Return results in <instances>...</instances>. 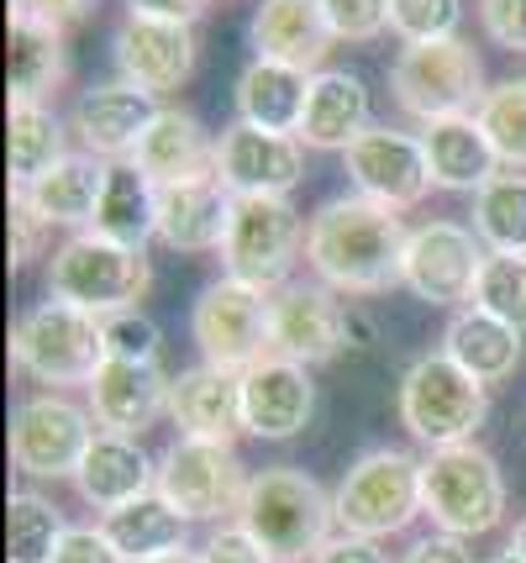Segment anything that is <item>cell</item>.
Returning a JSON list of instances; mask_svg holds the SVG:
<instances>
[{"instance_id": "obj_1", "label": "cell", "mask_w": 526, "mask_h": 563, "mask_svg": "<svg viewBox=\"0 0 526 563\" xmlns=\"http://www.w3.org/2000/svg\"><path fill=\"white\" fill-rule=\"evenodd\" d=\"M401 211L369 196H337L305 227V264L337 295H379L405 274Z\"/></svg>"}, {"instance_id": "obj_2", "label": "cell", "mask_w": 526, "mask_h": 563, "mask_svg": "<svg viewBox=\"0 0 526 563\" xmlns=\"http://www.w3.org/2000/svg\"><path fill=\"white\" fill-rule=\"evenodd\" d=\"M237 527L269 553V563H305L332 542L337 506L305 468L275 464L253 474L248 500L237 511Z\"/></svg>"}, {"instance_id": "obj_3", "label": "cell", "mask_w": 526, "mask_h": 563, "mask_svg": "<svg viewBox=\"0 0 526 563\" xmlns=\"http://www.w3.org/2000/svg\"><path fill=\"white\" fill-rule=\"evenodd\" d=\"M153 290L148 247H122L101 232H75L64 247H53L48 258V295L69 300L90 317H116L137 311V300Z\"/></svg>"}, {"instance_id": "obj_4", "label": "cell", "mask_w": 526, "mask_h": 563, "mask_svg": "<svg viewBox=\"0 0 526 563\" xmlns=\"http://www.w3.org/2000/svg\"><path fill=\"white\" fill-rule=\"evenodd\" d=\"M422 511L437 532L479 538L495 532L505 516V474L479 442L432 448L422 459Z\"/></svg>"}, {"instance_id": "obj_5", "label": "cell", "mask_w": 526, "mask_h": 563, "mask_svg": "<svg viewBox=\"0 0 526 563\" xmlns=\"http://www.w3.org/2000/svg\"><path fill=\"white\" fill-rule=\"evenodd\" d=\"M390 90L395 106L416 122H448V117H479L484 106V64L463 37H437V43H405L401 58L390 64Z\"/></svg>"}, {"instance_id": "obj_6", "label": "cell", "mask_w": 526, "mask_h": 563, "mask_svg": "<svg viewBox=\"0 0 526 563\" xmlns=\"http://www.w3.org/2000/svg\"><path fill=\"white\" fill-rule=\"evenodd\" d=\"M332 506H337V527L352 538H395L422 511V459L405 448L358 453L332 495Z\"/></svg>"}, {"instance_id": "obj_7", "label": "cell", "mask_w": 526, "mask_h": 563, "mask_svg": "<svg viewBox=\"0 0 526 563\" xmlns=\"http://www.w3.org/2000/svg\"><path fill=\"white\" fill-rule=\"evenodd\" d=\"M11 364L37 385H90L96 368L105 364L101 317L48 295L11 327Z\"/></svg>"}, {"instance_id": "obj_8", "label": "cell", "mask_w": 526, "mask_h": 563, "mask_svg": "<svg viewBox=\"0 0 526 563\" xmlns=\"http://www.w3.org/2000/svg\"><path fill=\"white\" fill-rule=\"evenodd\" d=\"M490 417V385H479L463 364L448 353H426L405 368L401 379V421L405 432L426 448L474 442V432Z\"/></svg>"}, {"instance_id": "obj_9", "label": "cell", "mask_w": 526, "mask_h": 563, "mask_svg": "<svg viewBox=\"0 0 526 563\" xmlns=\"http://www.w3.org/2000/svg\"><path fill=\"white\" fill-rule=\"evenodd\" d=\"M305 253V227L290 196H232L222 238L226 279H243L258 290H284L290 269Z\"/></svg>"}, {"instance_id": "obj_10", "label": "cell", "mask_w": 526, "mask_h": 563, "mask_svg": "<svg viewBox=\"0 0 526 563\" xmlns=\"http://www.w3.org/2000/svg\"><path fill=\"white\" fill-rule=\"evenodd\" d=\"M190 332L211 368L248 374L253 364L275 358V290H258L243 279H216L195 300Z\"/></svg>"}, {"instance_id": "obj_11", "label": "cell", "mask_w": 526, "mask_h": 563, "mask_svg": "<svg viewBox=\"0 0 526 563\" xmlns=\"http://www.w3.org/2000/svg\"><path fill=\"white\" fill-rule=\"evenodd\" d=\"M253 474L243 468L237 448L205 438H179L164 464H158V495L175 506L184 521H222L237 516L248 500Z\"/></svg>"}, {"instance_id": "obj_12", "label": "cell", "mask_w": 526, "mask_h": 563, "mask_svg": "<svg viewBox=\"0 0 526 563\" xmlns=\"http://www.w3.org/2000/svg\"><path fill=\"white\" fill-rule=\"evenodd\" d=\"M90 442H96L90 411L64 400L58 390L32 395L11 411V464L32 479H75Z\"/></svg>"}, {"instance_id": "obj_13", "label": "cell", "mask_w": 526, "mask_h": 563, "mask_svg": "<svg viewBox=\"0 0 526 563\" xmlns=\"http://www.w3.org/2000/svg\"><path fill=\"white\" fill-rule=\"evenodd\" d=\"M358 332H363L358 317L326 290L322 279H316V285L290 279L284 290H275V353L279 358L305 364V368L332 364V358H343L348 347H358L352 343Z\"/></svg>"}, {"instance_id": "obj_14", "label": "cell", "mask_w": 526, "mask_h": 563, "mask_svg": "<svg viewBox=\"0 0 526 563\" xmlns=\"http://www.w3.org/2000/svg\"><path fill=\"white\" fill-rule=\"evenodd\" d=\"M484 243L474 238V227L458 221H426L405 238V274L401 285L426 306H463L474 300L479 269H484Z\"/></svg>"}, {"instance_id": "obj_15", "label": "cell", "mask_w": 526, "mask_h": 563, "mask_svg": "<svg viewBox=\"0 0 526 563\" xmlns=\"http://www.w3.org/2000/svg\"><path fill=\"white\" fill-rule=\"evenodd\" d=\"M343 169H348L352 190L358 196L379 200L390 211H405L432 190V169H426L422 137L395 132V126H369L358 143L343 153Z\"/></svg>"}, {"instance_id": "obj_16", "label": "cell", "mask_w": 526, "mask_h": 563, "mask_svg": "<svg viewBox=\"0 0 526 563\" xmlns=\"http://www.w3.org/2000/svg\"><path fill=\"white\" fill-rule=\"evenodd\" d=\"M216 179L232 196H290L305 179L301 137L232 122L216 137Z\"/></svg>"}, {"instance_id": "obj_17", "label": "cell", "mask_w": 526, "mask_h": 563, "mask_svg": "<svg viewBox=\"0 0 526 563\" xmlns=\"http://www.w3.org/2000/svg\"><path fill=\"white\" fill-rule=\"evenodd\" d=\"M111 58H116L126 85H137L148 96L179 90L195 74V26L158 22V16H132L126 11V22L111 37Z\"/></svg>"}, {"instance_id": "obj_18", "label": "cell", "mask_w": 526, "mask_h": 563, "mask_svg": "<svg viewBox=\"0 0 526 563\" xmlns=\"http://www.w3.org/2000/svg\"><path fill=\"white\" fill-rule=\"evenodd\" d=\"M158 111H164L158 96L116 79V85L85 90L75 100V111H69V126H75V137L85 143V153H96L105 164H122V158L137 153V143H143V132L153 126Z\"/></svg>"}, {"instance_id": "obj_19", "label": "cell", "mask_w": 526, "mask_h": 563, "mask_svg": "<svg viewBox=\"0 0 526 563\" xmlns=\"http://www.w3.org/2000/svg\"><path fill=\"white\" fill-rule=\"evenodd\" d=\"M169 374L158 364H126V358H105L96 368L90 390V417L101 421V432H122V438H143L153 421L169 411Z\"/></svg>"}, {"instance_id": "obj_20", "label": "cell", "mask_w": 526, "mask_h": 563, "mask_svg": "<svg viewBox=\"0 0 526 563\" xmlns=\"http://www.w3.org/2000/svg\"><path fill=\"white\" fill-rule=\"evenodd\" d=\"M243 411H248V432L264 442H290L305 432V421L316 411V385L311 368L290 364V358H264L243 374Z\"/></svg>"}, {"instance_id": "obj_21", "label": "cell", "mask_w": 526, "mask_h": 563, "mask_svg": "<svg viewBox=\"0 0 526 563\" xmlns=\"http://www.w3.org/2000/svg\"><path fill=\"white\" fill-rule=\"evenodd\" d=\"M169 417L179 421L184 438H205V442L237 448V438L248 432L243 374H226V368H211V364L179 368L175 385H169Z\"/></svg>"}, {"instance_id": "obj_22", "label": "cell", "mask_w": 526, "mask_h": 563, "mask_svg": "<svg viewBox=\"0 0 526 563\" xmlns=\"http://www.w3.org/2000/svg\"><path fill=\"white\" fill-rule=\"evenodd\" d=\"M226 217H232V190L222 179H184V185H158V243L175 253H222Z\"/></svg>"}, {"instance_id": "obj_23", "label": "cell", "mask_w": 526, "mask_h": 563, "mask_svg": "<svg viewBox=\"0 0 526 563\" xmlns=\"http://www.w3.org/2000/svg\"><path fill=\"white\" fill-rule=\"evenodd\" d=\"M332 26H326L322 0H264L253 11V53L269 64L316 74L322 58L332 53Z\"/></svg>"}, {"instance_id": "obj_24", "label": "cell", "mask_w": 526, "mask_h": 563, "mask_svg": "<svg viewBox=\"0 0 526 563\" xmlns=\"http://www.w3.org/2000/svg\"><path fill=\"white\" fill-rule=\"evenodd\" d=\"M132 164L148 174L153 185H184V179H211L216 174V143L201 126V117L164 106L153 126L143 132V143L132 153Z\"/></svg>"}, {"instance_id": "obj_25", "label": "cell", "mask_w": 526, "mask_h": 563, "mask_svg": "<svg viewBox=\"0 0 526 563\" xmlns=\"http://www.w3.org/2000/svg\"><path fill=\"white\" fill-rule=\"evenodd\" d=\"M75 485L96 511L111 516V511H122V506H132L137 495L158 490V468H153V459L143 453V442L137 438L96 432L90 453H85L79 468H75Z\"/></svg>"}, {"instance_id": "obj_26", "label": "cell", "mask_w": 526, "mask_h": 563, "mask_svg": "<svg viewBox=\"0 0 526 563\" xmlns=\"http://www.w3.org/2000/svg\"><path fill=\"white\" fill-rule=\"evenodd\" d=\"M369 90L363 79L348 69H316L311 74V96H305V117H301V137L316 153H348L363 132H369Z\"/></svg>"}, {"instance_id": "obj_27", "label": "cell", "mask_w": 526, "mask_h": 563, "mask_svg": "<svg viewBox=\"0 0 526 563\" xmlns=\"http://www.w3.org/2000/svg\"><path fill=\"white\" fill-rule=\"evenodd\" d=\"M422 153H426V169H432V185H437V190H469V196H479V190L501 174V153L490 143V132L479 126V117L426 122Z\"/></svg>"}, {"instance_id": "obj_28", "label": "cell", "mask_w": 526, "mask_h": 563, "mask_svg": "<svg viewBox=\"0 0 526 563\" xmlns=\"http://www.w3.org/2000/svg\"><path fill=\"white\" fill-rule=\"evenodd\" d=\"M443 353H448L452 364L469 368L479 385H505V379L522 368L526 332L501 317H490V311H479V306H469V311H458V317L448 321Z\"/></svg>"}, {"instance_id": "obj_29", "label": "cell", "mask_w": 526, "mask_h": 563, "mask_svg": "<svg viewBox=\"0 0 526 563\" xmlns=\"http://www.w3.org/2000/svg\"><path fill=\"white\" fill-rule=\"evenodd\" d=\"M69 74V53H64V32L32 16L22 5H11V32H5V85L11 100H43L53 85H64Z\"/></svg>"}, {"instance_id": "obj_30", "label": "cell", "mask_w": 526, "mask_h": 563, "mask_svg": "<svg viewBox=\"0 0 526 563\" xmlns=\"http://www.w3.org/2000/svg\"><path fill=\"white\" fill-rule=\"evenodd\" d=\"M305 96H311V74L290 69V64H269L253 58L248 69L237 74V122L264 126V132H301Z\"/></svg>"}, {"instance_id": "obj_31", "label": "cell", "mask_w": 526, "mask_h": 563, "mask_svg": "<svg viewBox=\"0 0 526 563\" xmlns=\"http://www.w3.org/2000/svg\"><path fill=\"white\" fill-rule=\"evenodd\" d=\"M90 232H101L122 247H148V238H158V185L132 158L105 164L101 206H96Z\"/></svg>"}, {"instance_id": "obj_32", "label": "cell", "mask_w": 526, "mask_h": 563, "mask_svg": "<svg viewBox=\"0 0 526 563\" xmlns=\"http://www.w3.org/2000/svg\"><path fill=\"white\" fill-rule=\"evenodd\" d=\"M101 185H105V164L96 153H69L64 164H53L32 190H11L22 196L48 227H85L96 221V206H101Z\"/></svg>"}, {"instance_id": "obj_33", "label": "cell", "mask_w": 526, "mask_h": 563, "mask_svg": "<svg viewBox=\"0 0 526 563\" xmlns=\"http://www.w3.org/2000/svg\"><path fill=\"white\" fill-rule=\"evenodd\" d=\"M64 122L53 117L43 100H11L5 111V169L11 190H32L53 164H64Z\"/></svg>"}, {"instance_id": "obj_34", "label": "cell", "mask_w": 526, "mask_h": 563, "mask_svg": "<svg viewBox=\"0 0 526 563\" xmlns=\"http://www.w3.org/2000/svg\"><path fill=\"white\" fill-rule=\"evenodd\" d=\"M101 527H105V538L122 548L126 563H148V559H164V553H179L190 521H184L158 490H148V495H137L132 506L111 511Z\"/></svg>"}, {"instance_id": "obj_35", "label": "cell", "mask_w": 526, "mask_h": 563, "mask_svg": "<svg viewBox=\"0 0 526 563\" xmlns=\"http://www.w3.org/2000/svg\"><path fill=\"white\" fill-rule=\"evenodd\" d=\"M474 238L490 253H526V174L501 169L474 196Z\"/></svg>"}, {"instance_id": "obj_36", "label": "cell", "mask_w": 526, "mask_h": 563, "mask_svg": "<svg viewBox=\"0 0 526 563\" xmlns=\"http://www.w3.org/2000/svg\"><path fill=\"white\" fill-rule=\"evenodd\" d=\"M64 532L69 527L53 500L32 490H11V500H5V559L11 563H53Z\"/></svg>"}, {"instance_id": "obj_37", "label": "cell", "mask_w": 526, "mask_h": 563, "mask_svg": "<svg viewBox=\"0 0 526 563\" xmlns=\"http://www.w3.org/2000/svg\"><path fill=\"white\" fill-rule=\"evenodd\" d=\"M479 126L490 132L505 169H526V79L495 85L479 106Z\"/></svg>"}, {"instance_id": "obj_38", "label": "cell", "mask_w": 526, "mask_h": 563, "mask_svg": "<svg viewBox=\"0 0 526 563\" xmlns=\"http://www.w3.org/2000/svg\"><path fill=\"white\" fill-rule=\"evenodd\" d=\"M474 306L526 332V253H490L474 285Z\"/></svg>"}, {"instance_id": "obj_39", "label": "cell", "mask_w": 526, "mask_h": 563, "mask_svg": "<svg viewBox=\"0 0 526 563\" xmlns=\"http://www.w3.org/2000/svg\"><path fill=\"white\" fill-rule=\"evenodd\" d=\"M463 0H390V32L401 43H437L458 37Z\"/></svg>"}, {"instance_id": "obj_40", "label": "cell", "mask_w": 526, "mask_h": 563, "mask_svg": "<svg viewBox=\"0 0 526 563\" xmlns=\"http://www.w3.org/2000/svg\"><path fill=\"white\" fill-rule=\"evenodd\" d=\"M105 332V358H126V364H158L164 353V338L143 311H116V317L101 321Z\"/></svg>"}, {"instance_id": "obj_41", "label": "cell", "mask_w": 526, "mask_h": 563, "mask_svg": "<svg viewBox=\"0 0 526 563\" xmlns=\"http://www.w3.org/2000/svg\"><path fill=\"white\" fill-rule=\"evenodd\" d=\"M326 26L343 43H374L390 26V0H322Z\"/></svg>"}, {"instance_id": "obj_42", "label": "cell", "mask_w": 526, "mask_h": 563, "mask_svg": "<svg viewBox=\"0 0 526 563\" xmlns=\"http://www.w3.org/2000/svg\"><path fill=\"white\" fill-rule=\"evenodd\" d=\"M479 22L490 32V43L526 53V0H479Z\"/></svg>"}, {"instance_id": "obj_43", "label": "cell", "mask_w": 526, "mask_h": 563, "mask_svg": "<svg viewBox=\"0 0 526 563\" xmlns=\"http://www.w3.org/2000/svg\"><path fill=\"white\" fill-rule=\"evenodd\" d=\"M53 563H126L122 548L105 538V527H69L64 542H58V553Z\"/></svg>"}, {"instance_id": "obj_44", "label": "cell", "mask_w": 526, "mask_h": 563, "mask_svg": "<svg viewBox=\"0 0 526 563\" xmlns=\"http://www.w3.org/2000/svg\"><path fill=\"white\" fill-rule=\"evenodd\" d=\"M43 227H48V221L37 217L22 196H11V269H26V264L37 258V247H43Z\"/></svg>"}, {"instance_id": "obj_45", "label": "cell", "mask_w": 526, "mask_h": 563, "mask_svg": "<svg viewBox=\"0 0 526 563\" xmlns=\"http://www.w3.org/2000/svg\"><path fill=\"white\" fill-rule=\"evenodd\" d=\"M201 563H269V553L243 527H216L201 548Z\"/></svg>"}, {"instance_id": "obj_46", "label": "cell", "mask_w": 526, "mask_h": 563, "mask_svg": "<svg viewBox=\"0 0 526 563\" xmlns=\"http://www.w3.org/2000/svg\"><path fill=\"white\" fill-rule=\"evenodd\" d=\"M401 563H474V553H469V542L452 538V532H432V538L411 542V553Z\"/></svg>"}, {"instance_id": "obj_47", "label": "cell", "mask_w": 526, "mask_h": 563, "mask_svg": "<svg viewBox=\"0 0 526 563\" xmlns=\"http://www.w3.org/2000/svg\"><path fill=\"white\" fill-rule=\"evenodd\" d=\"M16 5L64 32V26H79L85 16H96V5H101V0H16Z\"/></svg>"}, {"instance_id": "obj_48", "label": "cell", "mask_w": 526, "mask_h": 563, "mask_svg": "<svg viewBox=\"0 0 526 563\" xmlns=\"http://www.w3.org/2000/svg\"><path fill=\"white\" fill-rule=\"evenodd\" d=\"M311 563H390L384 553H379V542H369V538H352V532H343V538H332L316 553Z\"/></svg>"}, {"instance_id": "obj_49", "label": "cell", "mask_w": 526, "mask_h": 563, "mask_svg": "<svg viewBox=\"0 0 526 563\" xmlns=\"http://www.w3.org/2000/svg\"><path fill=\"white\" fill-rule=\"evenodd\" d=\"M132 16H158V22H184L195 26L205 11V0H126Z\"/></svg>"}, {"instance_id": "obj_50", "label": "cell", "mask_w": 526, "mask_h": 563, "mask_svg": "<svg viewBox=\"0 0 526 563\" xmlns=\"http://www.w3.org/2000/svg\"><path fill=\"white\" fill-rule=\"evenodd\" d=\"M148 563H201V553H190V548H179V553H164V559H148Z\"/></svg>"}, {"instance_id": "obj_51", "label": "cell", "mask_w": 526, "mask_h": 563, "mask_svg": "<svg viewBox=\"0 0 526 563\" xmlns=\"http://www.w3.org/2000/svg\"><path fill=\"white\" fill-rule=\"evenodd\" d=\"M511 548H516V553H522V559H526V521H522V527H516V532H511Z\"/></svg>"}, {"instance_id": "obj_52", "label": "cell", "mask_w": 526, "mask_h": 563, "mask_svg": "<svg viewBox=\"0 0 526 563\" xmlns=\"http://www.w3.org/2000/svg\"><path fill=\"white\" fill-rule=\"evenodd\" d=\"M490 563H526V559H522V553H516V548H505V553H495V559H490Z\"/></svg>"}]
</instances>
